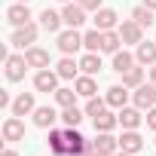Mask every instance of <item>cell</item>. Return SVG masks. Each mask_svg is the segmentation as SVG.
<instances>
[{"instance_id":"cell-30","label":"cell","mask_w":156,"mask_h":156,"mask_svg":"<svg viewBox=\"0 0 156 156\" xmlns=\"http://www.w3.org/2000/svg\"><path fill=\"white\" fill-rule=\"evenodd\" d=\"M132 19H135L141 28H150V25H153V9H147V6H135V9H132Z\"/></svg>"},{"instance_id":"cell-39","label":"cell","mask_w":156,"mask_h":156,"mask_svg":"<svg viewBox=\"0 0 156 156\" xmlns=\"http://www.w3.org/2000/svg\"><path fill=\"white\" fill-rule=\"evenodd\" d=\"M92 156H107V153H98V150H92Z\"/></svg>"},{"instance_id":"cell-24","label":"cell","mask_w":156,"mask_h":156,"mask_svg":"<svg viewBox=\"0 0 156 156\" xmlns=\"http://www.w3.org/2000/svg\"><path fill=\"white\" fill-rule=\"evenodd\" d=\"M49 147H52V153L67 156V138H64L61 129H49Z\"/></svg>"},{"instance_id":"cell-41","label":"cell","mask_w":156,"mask_h":156,"mask_svg":"<svg viewBox=\"0 0 156 156\" xmlns=\"http://www.w3.org/2000/svg\"><path fill=\"white\" fill-rule=\"evenodd\" d=\"M58 3H67V0H58Z\"/></svg>"},{"instance_id":"cell-36","label":"cell","mask_w":156,"mask_h":156,"mask_svg":"<svg viewBox=\"0 0 156 156\" xmlns=\"http://www.w3.org/2000/svg\"><path fill=\"white\" fill-rule=\"evenodd\" d=\"M0 156H19V153H16L12 147H6V150H3V153H0Z\"/></svg>"},{"instance_id":"cell-31","label":"cell","mask_w":156,"mask_h":156,"mask_svg":"<svg viewBox=\"0 0 156 156\" xmlns=\"http://www.w3.org/2000/svg\"><path fill=\"white\" fill-rule=\"evenodd\" d=\"M55 101H58V107H73L76 89H55Z\"/></svg>"},{"instance_id":"cell-10","label":"cell","mask_w":156,"mask_h":156,"mask_svg":"<svg viewBox=\"0 0 156 156\" xmlns=\"http://www.w3.org/2000/svg\"><path fill=\"white\" fill-rule=\"evenodd\" d=\"M119 37H122V43H132V46H138L141 43V37H144V28L132 19V22H122L119 25Z\"/></svg>"},{"instance_id":"cell-21","label":"cell","mask_w":156,"mask_h":156,"mask_svg":"<svg viewBox=\"0 0 156 156\" xmlns=\"http://www.w3.org/2000/svg\"><path fill=\"white\" fill-rule=\"evenodd\" d=\"M135 61H138V58H135L132 52H126V49L113 52V70H116V73H126V70H132V67H135Z\"/></svg>"},{"instance_id":"cell-2","label":"cell","mask_w":156,"mask_h":156,"mask_svg":"<svg viewBox=\"0 0 156 156\" xmlns=\"http://www.w3.org/2000/svg\"><path fill=\"white\" fill-rule=\"evenodd\" d=\"M58 70H49V67H40L37 70V76H34V89L37 92H55L58 89Z\"/></svg>"},{"instance_id":"cell-3","label":"cell","mask_w":156,"mask_h":156,"mask_svg":"<svg viewBox=\"0 0 156 156\" xmlns=\"http://www.w3.org/2000/svg\"><path fill=\"white\" fill-rule=\"evenodd\" d=\"M28 67H31V64H28L25 55H6V80H9V83L25 80V70H28Z\"/></svg>"},{"instance_id":"cell-35","label":"cell","mask_w":156,"mask_h":156,"mask_svg":"<svg viewBox=\"0 0 156 156\" xmlns=\"http://www.w3.org/2000/svg\"><path fill=\"white\" fill-rule=\"evenodd\" d=\"M150 83L156 86V64H150Z\"/></svg>"},{"instance_id":"cell-4","label":"cell","mask_w":156,"mask_h":156,"mask_svg":"<svg viewBox=\"0 0 156 156\" xmlns=\"http://www.w3.org/2000/svg\"><path fill=\"white\" fill-rule=\"evenodd\" d=\"M80 46H83V34H76V28H67V31L58 34V49L64 55H73Z\"/></svg>"},{"instance_id":"cell-38","label":"cell","mask_w":156,"mask_h":156,"mask_svg":"<svg viewBox=\"0 0 156 156\" xmlns=\"http://www.w3.org/2000/svg\"><path fill=\"white\" fill-rule=\"evenodd\" d=\"M113 156H132V153H126V150H119V153H113Z\"/></svg>"},{"instance_id":"cell-19","label":"cell","mask_w":156,"mask_h":156,"mask_svg":"<svg viewBox=\"0 0 156 156\" xmlns=\"http://www.w3.org/2000/svg\"><path fill=\"white\" fill-rule=\"evenodd\" d=\"M58 76H61V80H76V73H80V61H73L70 55H64L61 61H58Z\"/></svg>"},{"instance_id":"cell-23","label":"cell","mask_w":156,"mask_h":156,"mask_svg":"<svg viewBox=\"0 0 156 156\" xmlns=\"http://www.w3.org/2000/svg\"><path fill=\"white\" fill-rule=\"evenodd\" d=\"M101 43H104V31L92 28V31L83 34V46H86V52H101Z\"/></svg>"},{"instance_id":"cell-11","label":"cell","mask_w":156,"mask_h":156,"mask_svg":"<svg viewBox=\"0 0 156 156\" xmlns=\"http://www.w3.org/2000/svg\"><path fill=\"white\" fill-rule=\"evenodd\" d=\"M25 138V122H22V116H9L6 122H3V141H22Z\"/></svg>"},{"instance_id":"cell-26","label":"cell","mask_w":156,"mask_h":156,"mask_svg":"<svg viewBox=\"0 0 156 156\" xmlns=\"http://www.w3.org/2000/svg\"><path fill=\"white\" fill-rule=\"evenodd\" d=\"M113 126H119V116H113V113H107V110H101V113L95 116V132H110Z\"/></svg>"},{"instance_id":"cell-27","label":"cell","mask_w":156,"mask_h":156,"mask_svg":"<svg viewBox=\"0 0 156 156\" xmlns=\"http://www.w3.org/2000/svg\"><path fill=\"white\" fill-rule=\"evenodd\" d=\"M141 83H144V67H132V70L122 73V86L126 89H138Z\"/></svg>"},{"instance_id":"cell-5","label":"cell","mask_w":156,"mask_h":156,"mask_svg":"<svg viewBox=\"0 0 156 156\" xmlns=\"http://www.w3.org/2000/svg\"><path fill=\"white\" fill-rule=\"evenodd\" d=\"M135 107H141V110L156 107V86H153V83H141V86L135 89Z\"/></svg>"},{"instance_id":"cell-12","label":"cell","mask_w":156,"mask_h":156,"mask_svg":"<svg viewBox=\"0 0 156 156\" xmlns=\"http://www.w3.org/2000/svg\"><path fill=\"white\" fill-rule=\"evenodd\" d=\"M116 25H119V16H116L113 9L101 6V9L95 12V28H98V31H113Z\"/></svg>"},{"instance_id":"cell-6","label":"cell","mask_w":156,"mask_h":156,"mask_svg":"<svg viewBox=\"0 0 156 156\" xmlns=\"http://www.w3.org/2000/svg\"><path fill=\"white\" fill-rule=\"evenodd\" d=\"M119 150H126V153H138V150H144V138L138 135V129H126L122 135H119Z\"/></svg>"},{"instance_id":"cell-32","label":"cell","mask_w":156,"mask_h":156,"mask_svg":"<svg viewBox=\"0 0 156 156\" xmlns=\"http://www.w3.org/2000/svg\"><path fill=\"white\" fill-rule=\"evenodd\" d=\"M104 104H107V101H101V98H95V95H92V98L86 101V113H89V116H98V113L104 110Z\"/></svg>"},{"instance_id":"cell-8","label":"cell","mask_w":156,"mask_h":156,"mask_svg":"<svg viewBox=\"0 0 156 156\" xmlns=\"http://www.w3.org/2000/svg\"><path fill=\"white\" fill-rule=\"evenodd\" d=\"M92 150H98V153H107V156H113V153L119 150V138H113L110 132H98V138L92 141Z\"/></svg>"},{"instance_id":"cell-34","label":"cell","mask_w":156,"mask_h":156,"mask_svg":"<svg viewBox=\"0 0 156 156\" xmlns=\"http://www.w3.org/2000/svg\"><path fill=\"white\" fill-rule=\"evenodd\" d=\"M144 119H147V126H150V129H153V132H156V107H150V110H147V116H144Z\"/></svg>"},{"instance_id":"cell-25","label":"cell","mask_w":156,"mask_h":156,"mask_svg":"<svg viewBox=\"0 0 156 156\" xmlns=\"http://www.w3.org/2000/svg\"><path fill=\"white\" fill-rule=\"evenodd\" d=\"M80 70L89 73V76H95V73L101 70V58H98V52H86V55L80 58Z\"/></svg>"},{"instance_id":"cell-29","label":"cell","mask_w":156,"mask_h":156,"mask_svg":"<svg viewBox=\"0 0 156 156\" xmlns=\"http://www.w3.org/2000/svg\"><path fill=\"white\" fill-rule=\"evenodd\" d=\"M61 119H64V126H80L83 122V110L80 107H61Z\"/></svg>"},{"instance_id":"cell-22","label":"cell","mask_w":156,"mask_h":156,"mask_svg":"<svg viewBox=\"0 0 156 156\" xmlns=\"http://www.w3.org/2000/svg\"><path fill=\"white\" fill-rule=\"evenodd\" d=\"M104 101H107L110 107H116V110H119V107H126V101H129V89H126V86H110Z\"/></svg>"},{"instance_id":"cell-40","label":"cell","mask_w":156,"mask_h":156,"mask_svg":"<svg viewBox=\"0 0 156 156\" xmlns=\"http://www.w3.org/2000/svg\"><path fill=\"white\" fill-rule=\"evenodd\" d=\"M19 3H31V0H19Z\"/></svg>"},{"instance_id":"cell-15","label":"cell","mask_w":156,"mask_h":156,"mask_svg":"<svg viewBox=\"0 0 156 156\" xmlns=\"http://www.w3.org/2000/svg\"><path fill=\"white\" fill-rule=\"evenodd\" d=\"M40 25H43V31H49V34H58V28L64 25V19H61V12H55V9H43L40 12Z\"/></svg>"},{"instance_id":"cell-33","label":"cell","mask_w":156,"mask_h":156,"mask_svg":"<svg viewBox=\"0 0 156 156\" xmlns=\"http://www.w3.org/2000/svg\"><path fill=\"white\" fill-rule=\"evenodd\" d=\"M76 3H80L86 12H98L101 9V0H76Z\"/></svg>"},{"instance_id":"cell-20","label":"cell","mask_w":156,"mask_h":156,"mask_svg":"<svg viewBox=\"0 0 156 156\" xmlns=\"http://www.w3.org/2000/svg\"><path fill=\"white\" fill-rule=\"evenodd\" d=\"M25 58H28V64H31V67H49V52H46V49H40V46H28Z\"/></svg>"},{"instance_id":"cell-17","label":"cell","mask_w":156,"mask_h":156,"mask_svg":"<svg viewBox=\"0 0 156 156\" xmlns=\"http://www.w3.org/2000/svg\"><path fill=\"white\" fill-rule=\"evenodd\" d=\"M55 119H58V113H55V107H49V104L34 110V126H40V129H52Z\"/></svg>"},{"instance_id":"cell-14","label":"cell","mask_w":156,"mask_h":156,"mask_svg":"<svg viewBox=\"0 0 156 156\" xmlns=\"http://www.w3.org/2000/svg\"><path fill=\"white\" fill-rule=\"evenodd\" d=\"M119 126L122 129H138L141 122H144V116H141V107H119Z\"/></svg>"},{"instance_id":"cell-18","label":"cell","mask_w":156,"mask_h":156,"mask_svg":"<svg viewBox=\"0 0 156 156\" xmlns=\"http://www.w3.org/2000/svg\"><path fill=\"white\" fill-rule=\"evenodd\" d=\"M135 58H138V64H156V43H138L135 46Z\"/></svg>"},{"instance_id":"cell-28","label":"cell","mask_w":156,"mask_h":156,"mask_svg":"<svg viewBox=\"0 0 156 156\" xmlns=\"http://www.w3.org/2000/svg\"><path fill=\"white\" fill-rule=\"evenodd\" d=\"M119 43H122V37H119V31H104V43H101V52H119Z\"/></svg>"},{"instance_id":"cell-16","label":"cell","mask_w":156,"mask_h":156,"mask_svg":"<svg viewBox=\"0 0 156 156\" xmlns=\"http://www.w3.org/2000/svg\"><path fill=\"white\" fill-rule=\"evenodd\" d=\"M73 89H76V95H83V98H92V95L98 92V83H95V76L83 73V76H76V80H73Z\"/></svg>"},{"instance_id":"cell-9","label":"cell","mask_w":156,"mask_h":156,"mask_svg":"<svg viewBox=\"0 0 156 156\" xmlns=\"http://www.w3.org/2000/svg\"><path fill=\"white\" fill-rule=\"evenodd\" d=\"M61 19H64L67 28H80V25L86 22V9H83L80 3H67V6L61 9Z\"/></svg>"},{"instance_id":"cell-7","label":"cell","mask_w":156,"mask_h":156,"mask_svg":"<svg viewBox=\"0 0 156 156\" xmlns=\"http://www.w3.org/2000/svg\"><path fill=\"white\" fill-rule=\"evenodd\" d=\"M6 22L16 25V28L28 25V22H31V9H28V3H19V0H16V3L6 9Z\"/></svg>"},{"instance_id":"cell-13","label":"cell","mask_w":156,"mask_h":156,"mask_svg":"<svg viewBox=\"0 0 156 156\" xmlns=\"http://www.w3.org/2000/svg\"><path fill=\"white\" fill-rule=\"evenodd\" d=\"M9 110H12V116H28V113H34V110H37L34 95H31V92H22V95L12 101V107H9Z\"/></svg>"},{"instance_id":"cell-1","label":"cell","mask_w":156,"mask_h":156,"mask_svg":"<svg viewBox=\"0 0 156 156\" xmlns=\"http://www.w3.org/2000/svg\"><path fill=\"white\" fill-rule=\"evenodd\" d=\"M37 34H40V28H37L34 22H28V25L16 28V34L9 37V43H12L16 49H25V46H34V43H37Z\"/></svg>"},{"instance_id":"cell-37","label":"cell","mask_w":156,"mask_h":156,"mask_svg":"<svg viewBox=\"0 0 156 156\" xmlns=\"http://www.w3.org/2000/svg\"><path fill=\"white\" fill-rule=\"evenodd\" d=\"M144 6L147 9H156V0H144Z\"/></svg>"}]
</instances>
